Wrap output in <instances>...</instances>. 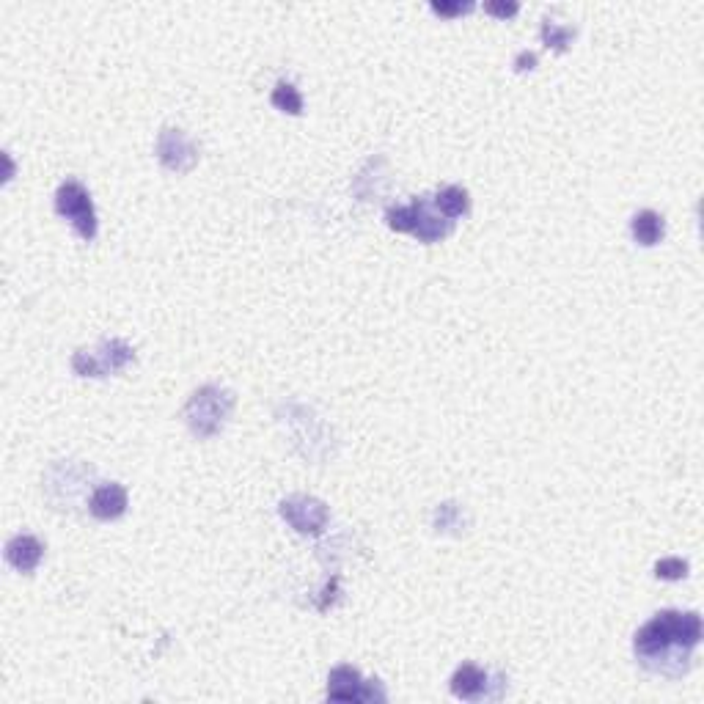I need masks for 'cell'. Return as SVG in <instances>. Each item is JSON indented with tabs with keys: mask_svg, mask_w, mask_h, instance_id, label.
<instances>
[{
	"mask_svg": "<svg viewBox=\"0 0 704 704\" xmlns=\"http://www.w3.org/2000/svg\"><path fill=\"white\" fill-rule=\"evenodd\" d=\"M130 363H135V350L121 339H102L94 352L77 350L72 355V369L80 377H108V374L124 372Z\"/></svg>",
	"mask_w": 704,
	"mask_h": 704,
	"instance_id": "obj_5",
	"label": "cell"
},
{
	"mask_svg": "<svg viewBox=\"0 0 704 704\" xmlns=\"http://www.w3.org/2000/svg\"><path fill=\"white\" fill-rule=\"evenodd\" d=\"M157 160H160L165 171L187 174L198 163L196 141L187 132L176 130V127H163L157 135Z\"/></svg>",
	"mask_w": 704,
	"mask_h": 704,
	"instance_id": "obj_9",
	"label": "cell"
},
{
	"mask_svg": "<svg viewBox=\"0 0 704 704\" xmlns=\"http://www.w3.org/2000/svg\"><path fill=\"white\" fill-rule=\"evenodd\" d=\"M231 410H234V394L223 385H201L190 394L185 405L187 429L198 440H209L226 427Z\"/></svg>",
	"mask_w": 704,
	"mask_h": 704,
	"instance_id": "obj_3",
	"label": "cell"
},
{
	"mask_svg": "<svg viewBox=\"0 0 704 704\" xmlns=\"http://www.w3.org/2000/svg\"><path fill=\"white\" fill-rule=\"evenodd\" d=\"M432 201H435V207L440 209V215H446L449 220L462 218V215H468V209H471L468 190L460 185L443 187V190H438V193L432 196Z\"/></svg>",
	"mask_w": 704,
	"mask_h": 704,
	"instance_id": "obj_13",
	"label": "cell"
},
{
	"mask_svg": "<svg viewBox=\"0 0 704 704\" xmlns=\"http://www.w3.org/2000/svg\"><path fill=\"white\" fill-rule=\"evenodd\" d=\"M429 9L435 11V14H440V17H462V14H468V11H473V3H462V0H457V3H449V0H435V3H429Z\"/></svg>",
	"mask_w": 704,
	"mask_h": 704,
	"instance_id": "obj_18",
	"label": "cell"
},
{
	"mask_svg": "<svg viewBox=\"0 0 704 704\" xmlns=\"http://www.w3.org/2000/svg\"><path fill=\"white\" fill-rule=\"evenodd\" d=\"M432 526L438 534H460L465 531V512L457 504H440L432 515Z\"/></svg>",
	"mask_w": 704,
	"mask_h": 704,
	"instance_id": "obj_14",
	"label": "cell"
},
{
	"mask_svg": "<svg viewBox=\"0 0 704 704\" xmlns=\"http://www.w3.org/2000/svg\"><path fill=\"white\" fill-rule=\"evenodd\" d=\"M451 693L462 702H498L506 693V677L501 671H484L476 663H462L451 674Z\"/></svg>",
	"mask_w": 704,
	"mask_h": 704,
	"instance_id": "obj_6",
	"label": "cell"
},
{
	"mask_svg": "<svg viewBox=\"0 0 704 704\" xmlns=\"http://www.w3.org/2000/svg\"><path fill=\"white\" fill-rule=\"evenodd\" d=\"M539 36H542L545 47L556 50V53H564V50L570 47L572 39H575V28H570V25H559L556 20H542V31H539Z\"/></svg>",
	"mask_w": 704,
	"mask_h": 704,
	"instance_id": "obj_16",
	"label": "cell"
},
{
	"mask_svg": "<svg viewBox=\"0 0 704 704\" xmlns=\"http://www.w3.org/2000/svg\"><path fill=\"white\" fill-rule=\"evenodd\" d=\"M270 102H273V108H278L281 113H289V116H300L303 113V97H300L295 83H286V80L275 83Z\"/></svg>",
	"mask_w": 704,
	"mask_h": 704,
	"instance_id": "obj_15",
	"label": "cell"
},
{
	"mask_svg": "<svg viewBox=\"0 0 704 704\" xmlns=\"http://www.w3.org/2000/svg\"><path fill=\"white\" fill-rule=\"evenodd\" d=\"M127 504H130V498L119 482H99L88 498V512L97 520L108 523V520H119L127 512Z\"/></svg>",
	"mask_w": 704,
	"mask_h": 704,
	"instance_id": "obj_10",
	"label": "cell"
},
{
	"mask_svg": "<svg viewBox=\"0 0 704 704\" xmlns=\"http://www.w3.org/2000/svg\"><path fill=\"white\" fill-rule=\"evenodd\" d=\"M278 512H281V517H284L286 523L295 528L297 534H303V537H317V534H322L330 520L325 501L303 493L284 498L281 506H278Z\"/></svg>",
	"mask_w": 704,
	"mask_h": 704,
	"instance_id": "obj_8",
	"label": "cell"
},
{
	"mask_svg": "<svg viewBox=\"0 0 704 704\" xmlns=\"http://www.w3.org/2000/svg\"><path fill=\"white\" fill-rule=\"evenodd\" d=\"M655 575L660 581H682L688 575V561L677 559V556H669V559H660L655 564Z\"/></svg>",
	"mask_w": 704,
	"mask_h": 704,
	"instance_id": "obj_17",
	"label": "cell"
},
{
	"mask_svg": "<svg viewBox=\"0 0 704 704\" xmlns=\"http://www.w3.org/2000/svg\"><path fill=\"white\" fill-rule=\"evenodd\" d=\"M385 226L391 231H399V234H413L418 242L432 245V242L449 237L451 229H454V220L440 215L432 196H421L413 198L405 207L385 209Z\"/></svg>",
	"mask_w": 704,
	"mask_h": 704,
	"instance_id": "obj_2",
	"label": "cell"
},
{
	"mask_svg": "<svg viewBox=\"0 0 704 704\" xmlns=\"http://www.w3.org/2000/svg\"><path fill=\"white\" fill-rule=\"evenodd\" d=\"M630 234H633V240H636L638 245L652 248V245H658V242L666 237V220H663V215H658L655 209H641V212H636L633 220H630Z\"/></svg>",
	"mask_w": 704,
	"mask_h": 704,
	"instance_id": "obj_12",
	"label": "cell"
},
{
	"mask_svg": "<svg viewBox=\"0 0 704 704\" xmlns=\"http://www.w3.org/2000/svg\"><path fill=\"white\" fill-rule=\"evenodd\" d=\"M537 66V55L528 53V50H523V53H517L515 58V69L517 72H531Z\"/></svg>",
	"mask_w": 704,
	"mask_h": 704,
	"instance_id": "obj_20",
	"label": "cell"
},
{
	"mask_svg": "<svg viewBox=\"0 0 704 704\" xmlns=\"http://www.w3.org/2000/svg\"><path fill=\"white\" fill-rule=\"evenodd\" d=\"M55 212L72 223V229L80 240L91 242L97 237V212H94V201L91 193L86 190L83 182L77 179H66L55 190Z\"/></svg>",
	"mask_w": 704,
	"mask_h": 704,
	"instance_id": "obj_4",
	"label": "cell"
},
{
	"mask_svg": "<svg viewBox=\"0 0 704 704\" xmlns=\"http://www.w3.org/2000/svg\"><path fill=\"white\" fill-rule=\"evenodd\" d=\"M484 11L493 14V17H501V20H509V17H515L517 11H520V6H517V3H498V0H490V3H484Z\"/></svg>",
	"mask_w": 704,
	"mask_h": 704,
	"instance_id": "obj_19",
	"label": "cell"
},
{
	"mask_svg": "<svg viewBox=\"0 0 704 704\" xmlns=\"http://www.w3.org/2000/svg\"><path fill=\"white\" fill-rule=\"evenodd\" d=\"M44 559V545L33 534H17L6 542V561L11 570L31 575Z\"/></svg>",
	"mask_w": 704,
	"mask_h": 704,
	"instance_id": "obj_11",
	"label": "cell"
},
{
	"mask_svg": "<svg viewBox=\"0 0 704 704\" xmlns=\"http://www.w3.org/2000/svg\"><path fill=\"white\" fill-rule=\"evenodd\" d=\"M702 644V616L696 611H658L633 638L636 660L652 674L680 680L688 674L693 649Z\"/></svg>",
	"mask_w": 704,
	"mask_h": 704,
	"instance_id": "obj_1",
	"label": "cell"
},
{
	"mask_svg": "<svg viewBox=\"0 0 704 704\" xmlns=\"http://www.w3.org/2000/svg\"><path fill=\"white\" fill-rule=\"evenodd\" d=\"M328 699L333 702H385L383 682L380 680H363L361 671L352 669L347 663H341L328 674Z\"/></svg>",
	"mask_w": 704,
	"mask_h": 704,
	"instance_id": "obj_7",
	"label": "cell"
}]
</instances>
